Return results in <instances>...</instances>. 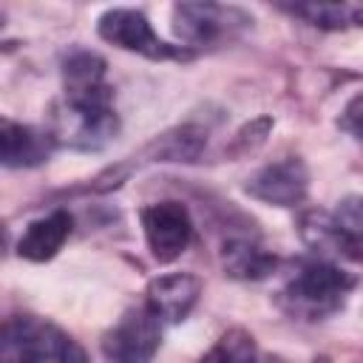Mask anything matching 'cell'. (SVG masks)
I'll list each match as a JSON object with an SVG mask.
<instances>
[{
    "instance_id": "1",
    "label": "cell",
    "mask_w": 363,
    "mask_h": 363,
    "mask_svg": "<svg viewBox=\"0 0 363 363\" xmlns=\"http://www.w3.org/2000/svg\"><path fill=\"white\" fill-rule=\"evenodd\" d=\"M105 60L94 51H74L62 62L65 99L57 113L54 142L77 150H99L116 133L113 91L105 82Z\"/></svg>"
},
{
    "instance_id": "2",
    "label": "cell",
    "mask_w": 363,
    "mask_h": 363,
    "mask_svg": "<svg viewBox=\"0 0 363 363\" xmlns=\"http://www.w3.org/2000/svg\"><path fill=\"white\" fill-rule=\"evenodd\" d=\"M0 363H88V357L60 326L34 315H11L0 320Z\"/></svg>"
},
{
    "instance_id": "3",
    "label": "cell",
    "mask_w": 363,
    "mask_h": 363,
    "mask_svg": "<svg viewBox=\"0 0 363 363\" xmlns=\"http://www.w3.org/2000/svg\"><path fill=\"white\" fill-rule=\"evenodd\" d=\"M354 284H357V278L352 272H346L329 261H306L286 281V286L278 295V303L295 318L320 320L343 306V301L354 289Z\"/></svg>"
},
{
    "instance_id": "4",
    "label": "cell",
    "mask_w": 363,
    "mask_h": 363,
    "mask_svg": "<svg viewBox=\"0 0 363 363\" xmlns=\"http://www.w3.org/2000/svg\"><path fill=\"white\" fill-rule=\"evenodd\" d=\"M247 23H252V20L241 9H235V6L179 3L173 9V31L190 48L218 45L224 40H233Z\"/></svg>"
},
{
    "instance_id": "5",
    "label": "cell",
    "mask_w": 363,
    "mask_h": 363,
    "mask_svg": "<svg viewBox=\"0 0 363 363\" xmlns=\"http://www.w3.org/2000/svg\"><path fill=\"white\" fill-rule=\"evenodd\" d=\"M162 343V320L145 306H130L102 337V354L111 363H150Z\"/></svg>"
},
{
    "instance_id": "6",
    "label": "cell",
    "mask_w": 363,
    "mask_h": 363,
    "mask_svg": "<svg viewBox=\"0 0 363 363\" xmlns=\"http://www.w3.org/2000/svg\"><path fill=\"white\" fill-rule=\"evenodd\" d=\"M96 31L105 43L119 45V48L133 51V54H142L147 60H187L190 57L187 48L159 40L153 34L147 17L136 9H108L99 17Z\"/></svg>"
},
{
    "instance_id": "7",
    "label": "cell",
    "mask_w": 363,
    "mask_h": 363,
    "mask_svg": "<svg viewBox=\"0 0 363 363\" xmlns=\"http://www.w3.org/2000/svg\"><path fill=\"white\" fill-rule=\"evenodd\" d=\"M150 255L159 264L176 261L193 238V221L182 201H156L139 213Z\"/></svg>"
},
{
    "instance_id": "8",
    "label": "cell",
    "mask_w": 363,
    "mask_h": 363,
    "mask_svg": "<svg viewBox=\"0 0 363 363\" xmlns=\"http://www.w3.org/2000/svg\"><path fill=\"white\" fill-rule=\"evenodd\" d=\"M306 190H309V173H306L303 162L295 159V156L261 167L247 182V193L252 199L275 204V207H295V204H301Z\"/></svg>"
},
{
    "instance_id": "9",
    "label": "cell",
    "mask_w": 363,
    "mask_h": 363,
    "mask_svg": "<svg viewBox=\"0 0 363 363\" xmlns=\"http://www.w3.org/2000/svg\"><path fill=\"white\" fill-rule=\"evenodd\" d=\"M201 295V281L190 272L159 275L145 289V306L164 323H179L190 315Z\"/></svg>"
},
{
    "instance_id": "10",
    "label": "cell",
    "mask_w": 363,
    "mask_h": 363,
    "mask_svg": "<svg viewBox=\"0 0 363 363\" xmlns=\"http://www.w3.org/2000/svg\"><path fill=\"white\" fill-rule=\"evenodd\" d=\"M301 238L315 252L343 255L349 261H360V235L340 227V221L323 210H309L301 216Z\"/></svg>"
},
{
    "instance_id": "11",
    "label": "cell",
    "mask_w": 363,
    "mask_h": 363,
    "mask_svg": "<svg viewBox=\"0 0 363 363\" xmlns=\"http://www.w3.org/2000/svg\"><path fill=\"white\" fill-rule=\"evenodd\" d=\"M51 142L54 139L37 128L0 119V164H6V167L43 164L51 153Z\"/></svg>"
},
{
    "instance_id": "12",
    "label": "cell",
    "mask_w": 363,
    "mask_h": 363,
    "mask_svg": "<svg viewBox=\"0 0 363 363\" xmlns=\"http://www.w3.org/2000/svg\"><path fill=\"white\" fill-rule=\"evenodd\" d=\"M68 233H71V216L65 210H54L28 224V230L17 241V252L26 261H48L62 250Z\"/></svg>"
},
{
    "instance_id": "13",
    "label": "cell",
    "mask_w": 363,
    "mask_h": 363,
    "mask_svg": "<svg viewBox=\"0 0 363 363\" xmlns=\"http://www.w3.org/2000/svg\"><path fill=\"white\" fill-rule=\"evenodd\" d=\"M221 267L227 275H233L238 281H261L278 267V258L272 252H267L264 247H258L255 241L230 238L221 247Z\"/></svg>"
},
{
    "instance_id": "14",
    "label": "cell",
    "mask_w": 363,
    "mask_h": 363,
    "mask_svg": "<svg viewBox=\"0 0 363 363\" xmlns=\"http://www.w3.org/2000/svg\"><path fill=\"white\" fill-rule=\"evenodd\" d=\"M284 9L289 14L306 20L309 26L329 28V31L360 26V17H363V9L357 3H295V6H284Z\"/></svg>"
},
{
    "instance_id": "15",
    "label": "cell",
    "mask_w": 363,
    "mask_h": 363,
    "mask_svg": "<svg viewBox=\"0 0 363 363\" xmlns=\"http://www.w3.org/2000/svg\"><path fill=\"white\" fill-rule=\"evenodd\" d=\"M201 145H204V133L184 125V128H176L159 136L147 147V153H153L159 162H193L201 153Z\"/></svg>"
},
{
    "instance_id": "16",
    "label": "cell",
    "mask_w": 363,
    "mask_h": 363,
    "mask_svg": "<svg viewBox=\"0 0 363 363\" xmlns=\"http://www.w3.org/2000/svg\"><path fill=\"white\" fill-rule=\"evenodd\" d=\"M199 363H258V349L250 332L244 329H227L210 352L199 357Z\"/></svg>"
},
{
    "instance_id": "17",
    "label": "cell",
    "mask_w": 363,
    "mask_h": 363,
    "mask_svg": "<svg viewBox=\"0 0 363 363\" xmlns=\"http://www.w3.org/2000/svg\"><path fill=\"white\" fill-rule=\"evenodd\" d=\"M360 105H363V99H360V96H354V99L349 102V108L343 111V116H340V128H343V130H349L354 139L360 136V125H357V119H360Z\"/></svg>"
},
{
    "instance_id": "18",
    "label": "cell",
    "mask_w": 363,
    "mask_h": 363,
    "mask_svg": "<svg viewBox=\"0 0 363 363\" xmlns=\"http://www.w3.org/2000/svg\"><path fill=\"white\" fill-rule=\"evenodd\" d=\"M6 244H9V233H6V227L0 224V255H3V250H6Z\"/></svg>"
},
{
    "instance_id": "19",
    "label": "cell",
    "mask_w": 363,
    "mask_h": 363,
    "mask_svg": "<svg viewBox=\"0 0 363 363\" xmlns=\"http://www.w3.org/2000/svg\"><path fill=\"white\" fill-rule=\"evenodd\" d=\"M315 363H329V360H326V357H318V360H315Z\"/></svg>"
},
{
    "instance_id": "20",
    "label": "cell",
    "mask_w": 363,
    "mask_h": 363,
    "mask_svg": "<svg viewBox=\"0 0 363 363\" xmlns=\"http://www.w3.org/2000/svg\"><path fill=\"white\" fill-rule=\"evenodd\" d=\"M0 26H3V14H0Z\"/></svg>"
}]
</instances>
